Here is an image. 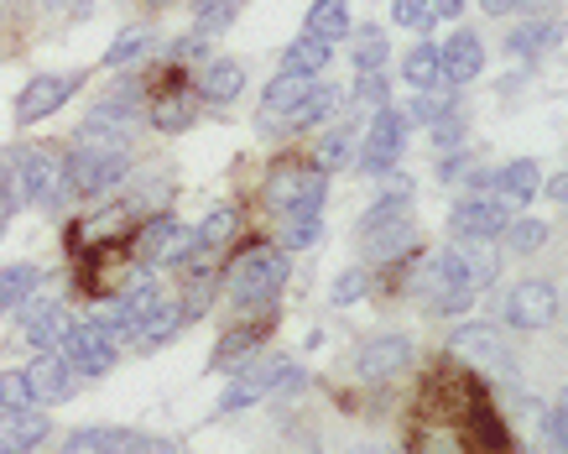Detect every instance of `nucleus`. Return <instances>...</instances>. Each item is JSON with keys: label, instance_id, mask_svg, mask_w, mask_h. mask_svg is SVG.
Instances as JSON below:
<instances>
[{"label": "nucleus", "instance_id": "54", "mask_svg": "<svg viewBox=\"0 0 568 454\" xmlns=\"http://www.w3.org/2000/svg\"><path fill=\"white\" fill-rule=\"evenodd\" d=\"M0 235H6V220H0Z\"/></svg>", "mask_w": 568, "mask_h": 454}, {"label": "nucleus", "instance_id": "49", "mask_svg": "<svg viewBox=\"0 0 568 454\" xmlns=\"http://www.w3.org/2000/svg\"><path fill=\"white\" fill-rule=\"evenodd\" d=\"M48 6H52V11H69L73 21H84L89 11H94V0H48Z\"/></svg>", "mask_w": 568, "mask_h": 454}, {"label": "nucleus", "instance_id": "53", "mask_svg": "<svg viewBox=\"0 0 568 454\" xmlns=\"http://www.w3.org/2000/svg\"><path fill=\"white\" fill-rule=\"evenodd\" d=\"M361 454H402V450H386V444H371V450H361Z\"/></svg>", "mask_w": 568, "mask_h": 454}, {"label": "nucleus", "instance_id": "7", "mask_svg": "<svg viewBox=\"0 0 568 454\" xmlns=\"http://www.w3.org/2000/svg\"><path fill=\"white\" fill-rule=\"evenodd\" d=\"M58 355H63V366L73 371V376H110L115 371V361H121V350H115V340L100 330V324H69V334L58 340Z\"/></svg>", "mask_w": 568, "mask_h": 454}, {"label": "nucleus", "instance_id": "15", "mask_svg": "<svg viewBox=\"0 0 568 454\" xmlns=\"http://www.w3.org/2000/svg\"><path fill=\"white\" fill-rule=\"evenodd\" d=\"M272 330H276V309L266 319H245V324H235V330H224L220 334V345H214V371H235V366H245L251 355H261V345L272 340Z\"/></svg>", "mask_w": 568, "mask_h": 454}, {"label": "nucleus", "instance_id": "10", "mask_svg": "<svg viewBox=\"0 0 568 454\" xmlns=\"http://www.w3.org/2000/svg\"><path fill=\"white\" fill-rule=\"evenodd\" d=\"M11 168H17V183H21V193H27V204L58 210V204L69 199V193H63V158H52L42 147H21L17 158H11Z\"/></svg>", "mask_w": 568, "mask_h": 454}, {"label": "nucleus", "instance_id": "51", "mask_svg": "<svg viewBox=\"0 0 568 454\" xmlns=\"http://www.w3.org/2000/svg\"><path fill=\"white\" fill-rule=\"evenodd\" d=\"M465 11V0H433V21H454Z\"/></svg>", "mask_w": 568, "mask_h": 454}, {"label": "nucleus", "instance_id": "38", "mask_svg": "<svg viewBox=\"0 0 568 454\" xmlns=\"http://www.w3.org/2000/svg\"><path fill=\"white\" fill-rule=\"evenodd\" d=\"M349 105L365 110V115H376L381 105H392V84H386V73H361V84L349 94Z\"/></svg>", "mask_w": 568, "mask_h": 454}, {"label": "nucleus", "instance_id": "43", "mask_svg": "<svg viewBox=\"0 0 568 454\" xmlns=\"http://www.w3.org/2000/svg\"><path fill=\"white\" fill-rule=\"evenodd\" d=\"M21 204H27V193H21V183H17V168H11V158H0V220L17 214Z\"/></svg>", "mask_w": 568, "mask_h": 454}, {"label": "nucleus", "instance_id": "36", "mask_svg": "<svg viewBox=\"0 0 568 454\" xmlns=\"http://www.w3.org/2000/svg\"><path fill=\"white\" fill-rule=\"evenodd\" d=\"M146 48H152V32H146V27H125V32L110 42L104 69H131V63H141V58H146Z\"/></svg>", "mask_w": 568, "mask_h": 454}, {"label": "nucleus", "instance_id": "4", "mask_svg": "<svg viewBox=\"0 0 568 454\" xmlns=\"http://www.w3.org/2000/svg\"><path fill=\"white\" fill-rule=\"evenodd\" d=\"M454 428L469 444V454H511V428L496 413V402L485 392V382L475 376V386L465 392V402L454 407Z\"/></svg>", "mask_w": 568, "mask_h": 454}, {"label": "nucleus", "instance_id": "3", "mask_svg": "<svg viewBox=\"0 0 568 454\" xmlns=\"http://www.w3.org/2000/svg\"><path fill=\"white\" fill-rule=\"evenodd\" d=\"M261 199L266 210L293 220V214H318L324 210V173L303 158H276L261 178Z\"/></svg>", "mask_w": 568, "mask_h": 454}, {"label": "nucleus", "instance_id": "33", "mask_svg": "<svg viewBox=\"0 0 568 454\" xmlns=\"http://www.w3.org/2000/svg\"><path fill=\"white\" fill-rule=\"evenodd\" d=\"M37 282H42L37 266H0V314L21 309L27 297H37Z\"/></svg>", "mask_w": 568, "mask_h": 454}, {"label": "nucleus", "instance_id": "8", "mask_svg": "<svg viewBox=\"0 0 568 454\" xmlns=\"http://www.w3.org/2000/svg\"><path fill=\"white\" fill-rule=\"evenodd\" d=\"M558 314H564V297L542 278H521L517 287L506 293V309H500V319H506L511 330H548V324H558Z\"/></svg>", "mask_w": 568, "mask_h": 454}, {"label": "nucleus", "instance_id": "12", "mask_svg": "<svg viewBox=\"0 0 568 454\" xmlns=\"http://www.w3.org/2000/svg\"><path fill=\"white\" fill-rule=\"evenodd\" d=\"M79 84H84V73H37L32 84L17 94V125H37L58 115L79 94Z\"/></svg>", "mask_w": 568, "mask_h": 454}, {"label": "nucleus", "instance_id": "39", "mask_svg": "<svg viewBox=\"0 0 568 454\" xmlns=\"http://www.w3.org/2000/svg\"><path fill=\"white\" fill-rule=\"evenodd\" d=\"M324 235V220L318 214H293V220H282V245L287 251H303V245H313Z\"/></svg>", "mask_w": 568, "mask_h": 454}, {"label": "nucleus", "instance_id": "50", "mask_svg": "<svg viewBox=\"0 0 568 454\" xmlns=\"http://www.w3.org/2000/svg\"><path fill=\"white\" fill-rule=\"evenodd\" d=\"M490 17H506V11H521V6H537V0H480Z\"/></svg>", "mask_w": 568, "mask_h": 454}, {"label": "nucleus", "instance_id": "23", "mask_svg": "<svg viewBox=\"0 0 568 454\" xmlns=\"http://www.w3.org/2000/svg\"><path fill=\"white\" fill-rule=\"evenodd\" d=\"M287 366L282 355H272V361H261V366H251L241 376V382L230 386L220 397V413H241V407H251V402H261V397H272V386H276V371Z\"/></svg>", "mask_w": 568, "mask_h": 454}, {"label": "nucleus", "instance_id": "22", "mask_svg": "<svg viewBox=\"0 0 568 454\" xmlns=\"http://www.w3.org/2000/svg\"><path fill=\"white\" fill-rule=\"evenodd\" d=\"M490 189L500 193L506 210H521V204H532L537 193H542V173H537L532 158H517V162H506V168H496Z\"/></svg>", "mask_w": 568, "mask_h": 454}, {"label": "nucleus", "instance_id": "28", "mask_svg": "<svg viewBox=\"0 0 568 454\" xmlns=\"http://www.w3.org/2000/svg\"><path fill=\"white\" fill-rule=\"evenodd\" d=\"M308 89H313V79L282 69L272 84L261 89V110H266V115H293V110L303 105V94H308Z\"/></svg>", "mask_w": 568, "mask_h": 454}, {"label": "nucleus", "instance_id": "26", "mask_svg": "<svg viewBox=\"0 0 568 454\" xmlns=\"http://www.w3.org/2000/svg\"><path fill=\"white\" fill-rule=\"evenodd\" d=\"M27 376H32L37 402H63L73 392V371L63 366V355H37L27 366Z\"/></svg>", "mask_w": 568, "mask_h": 454}, {"label": "nucleus", "instance_id": "30", "mask_svg": "<svg viewBox=\"0 0 568 454\" xmlns=\"http://www.w3.org/2000/svg\"><path fill=\"white\" fill-rule=\"evenodd\" d=\"M136 434L125 428H79V434L63 444V454H131Z\"/></svg>", "mask_w": 568, "mask_h": 454}, {"label": "nucleus", "instance_id": "14", "mask_svg": "<svg viewBox=\"0 0 568 454\" xmlns=\"http://www.w3.org/2000/svg\"><path fill=\"white\" fill-rule=\"evenodd\" d=\"M407 361H413V340L407 334H376V340H365L355 350V371H361L365 382H392Z\"/></svg>", "mask_w": 568, "mask_h": 454}, {"label": "nucleus", "instance_id": "24", "mask_svg": "<svg viewBox=\"0 0 568 454\" xmlns=\"http://www.w3.org/2000/svg\"><path fill=\"white\" fill-rule=\"evenodd\" d=\"M193 309L199 303H156L152 314H146V324L136 330V350H156V345H168V340H178L183 324L193 319Z\"/></svg>", "mask_w": 568, "mask_h": 454}, {"label": "nucleus", "instance_id": "13", "mask_svg": "<svg viewBox=\"0 0 568 454\" xmlns=\"http://www.w3.org/2000/svg\"><path fill=\"white\" fill-rule=\"evenodd\" d=\"M146 121H152L162 137H178V131H189V125L199 121V94L189 89V79H183V73H173V79L152 94Z\"/></svg>", "mask_w": 568, "mask_h": 454}, {"label": "nucleus", "instance_id": "35", "mask_svg": "<svg viewBox=\"0 0 568 454\" xmlns=\"http://www.w3.org/2000/svg\"><path fill=\"white\" fill-rule=\"evenodd\" d=\"M235 230H241V210H235V204H224V210H214L204 225L193 230V241L204 245V251H220V245L235 241Z\"/></svg>", "mask_w": 568, "mask_h": 454}, {"label": "nucleus", "instance_id": "5", "mask_svg": "<svg viewBox=\"0 0 568 454\" xmlns=\"http://www.w3.org/2000/svg\"><path fill=\"white\" fill-rule=\"evenodd\" d=\"M156 303H162V293H156L152 282H125L121 293H110L94 303V314H89V324H100L110 340H136V330L146 324V314H152Z\"/></svg>", "mask_w": 568, "mask_h": 454}, {"label": "nucleus", "instance_id": "20", "mask_svg": "<svg viewBox=\"0 0 568 454\" xmlns=\"http://www.w3.org/2000/svg\"><path fill=\"white\" fill-rule=\"evenodd\" d=\"M48 438V413L37 407H0V454H32Z\"/></svg>", "mask_w": 568, "mask_h": 454}, {"label": "nucleus", "instance_id": "2", "mask_svg": "<svg viewBox=\"0 0 568 454\" xmlns=\"http://www.w3.org/2000/svg\"><path fill=\"white\" fill-rule=\"evenodd\" d=\"M287 287V256H282V245H266V241H251L235 256V262L224 266V297L241 309V314H266L276 309V297Z\"/></svg>", "mask_w": 568, "mask_h": 454}, {"label": "nucleus", "instance_id": "21", "mask_svg": "<svg viewBox=\"0 0 568 454\" xmlns=\"http://www.w3.org/2000/svg\"><path fill=\"white\" fill-rule=\"evenodd\" d=\"M438 63H444V79L448 84H469L485 73V42L475 32H454L438 48Z\"/></svg>", "mask_w": 568, "mask_h": 454}, {"label": "nucleus", "instance_id": "29", "mask_svg": "<svg viewBox=\"0 0 568 454\" xmlns=\"http://www.w3.org/2000/svg\"><path fill=\"white\" fill-rule=\"evenodd\" d=\"M355 152H361V137H355V125H339V131H328L324 141H318V152H313V168L318 173H339L345 162H355Z\"/></svg>", "mask_w": 568, "mask_h": 454}, {"label": "nucleus", "instance_id": "48", "mask_svg": "<svg viewBox=\"0 0 568 454\" xmlns=\"http://www.w3.org/2000/svg\"><path fill=\"white\" fill-rule=\"evenodd\" d=\"M131 454H178V444H173V438H136V444H131Z\"/></svg>", "mask_w": 568, "mask_h": 454}, {"label": "nucleus", "instance_id": "37", "mask_svg": "<svg viewBox=\"0 0 568 454\" xmlns=\"http://www.w3.org/2000/svg\"><path fill=\"white\" fill-rule=\"evenodd\" d=\"M500 235H506V245H511L517 256H532V251L548 245V225H542V220H511Z\"/></svg>", "mask_w": 568, "mask_h": 454}, {"label": "nucleus", "instance_id": "41", "mask_svg": "<svg viewBox=\"0 0 568 454\" xmlns=\"http://www.w3.org/2000/svg\"><path fill=\"white\" fill-rule=\"evenodd\" d=\"M355 69H361V73H381V69H386V32H361V37H355Z\"/></svg>", "mask_w": 568, "mask_h": 454}, {"label": "nucleus", "instance_id": "46", "mask_svg": "<svg viewBox=\"0 0 568 454\" xmlns=\"http://www.w3.org/2000/svg\"><path fill=\"white\" fill-rule=\"evenodd\" d=\"M365 293H371V278H365V272H339V282H334V303H339V309Z\"/></svg>", "mask_w": 568, "mask_h": 454}, {"label": "nucleus", "instance_id": "44", "mask_svg": "<svg viewBox=\"0 0 568 454\" xmlns=\"http://www.w3.org/2000/svg\"><path fill=\"white\" fill-rule=\"evenodd\" d=\"M448 115H459L454 100H438V94H417L413 100V121H423V125H438V121H448Z\"/></svg>", "mask_w": 568, "mask_h": 454}, {"label": "nucleus", "instance_id": "27", "mask_svg": "<svg viewBox=\"0 0 568 454\" xmlns=\"http://www.w3.org/2000/svg\"><path fill=\"white\" fill-rule=\"evenodd\" d=\"M339 105H345V89H334V84H313L308 94H303V105H297L293 115H287V125H293V131H313V125L328 121V115H334Z\"/></svg>", "mask_w": 568, "mask_h": 454}, {"label": "nucleus", "instance_id": "19", "mask_svg": "<svg viewBox=\"0 0 568 454\" xmlns=\"http://www.w3.org/2000/svg\"><path fill=\"white\" fill-rule=\"evenodd\" d=\"M21 334H27L37 350H52L63 334H69L63 303H52V297H27V303H21Z\"/></svg>", "mask_w": 568, "mask_h": 454}, {"label": "nucleus", "instance_id": "16", "mask_svg": "<svg viewBox=\"0 0 568 454\" xmlns=\"http://www.w3.org/2000/svg\"><path fill=\"white\" fill-rule=\"evenodd\" d=\"M448 230H454V241H496L506 230V204L500 199H459L448 214Z\"/></svg>", "mask_w": 568, "mask_h": 454}, {"label": "nucleus", "instance_id": "34", "mask_svg": "<svg viewBox=\"0 0 568 454\" xmlns=\"http://www.w3.org/2000/svg\"><path fill=\"white\" fill-rule=\"evenodd\" d=\"M558 37H564L558 32V21H527V27H517V32L506 37V48H511L517 58H537L542 48H552Z\"/></svg>", "mask_w": 568, "mask_h": 454}, {"label": "nucleus", "instance_id": "32", "mask_svg": "<svg viewBox=\"0 0 568 454\" xmlns=\"http://www.w3.org/2000/svg\"><path fill=\"white\" fill-rule=\"evenodd\" d=\"M402 79H407V84H417L423 94H428L433 84H444V63H438V48H433V42H417L413 53H407V63H402Z\"/></svg>", "mask_w": 568, "mask_h": 454}, {"label": "nucleus", "instance_id": "18", "mask_svg": "<svg viewBox=\"0 0 568 454\" xmlns=\"http://www.w3.org/2000/svg\"><path fill=\"white\" fill-rule=\"evenodd\" d=\"M241 89H245V69L235 58H209V63H199L193 94H199L204 105H230V100H241Z\"/></svg>", "mask_w": 568, "mask_h": 454}, {"label": "nucleus", "instance_id": "40", "mask_svg": "<svg viewBox=\"0 0 568 454\" xmlns=\"http://www.w3.org/2000/svg\"><path fill=\"white\" fill-rule=\"evenodd\" d=\"M37 392H32V376L27 371H0V407H32Z\"/></svg>", "mask_w": 568, "mask_h": 454}, {"label": "nucleus", "instance_id": "25", "mask_svg": "<svg viewBox=\"0 0 568 454\" xmlns=\"http://www.w3.org/2000/svg\"><path fill=\"white\" fill-rule=\"evenodd\" d=\"M303 32L318 37V42H345L349 37V0H313L308 17H303Z\"/></svg>", "mask_w": 568, "mask_h": 454}, {"label": "nucleus", "instance_id": "42", "mask_svg": "<svg viewBox=\"0 0 568 454\" xmlns=\"http://www.w3.org/2000/svg\"><path fill=\"white\" fill-rule=\"evenodd\" d=\"M392 21L423 32V27H433V0H392Z\"/></svg>", "mask_w": 568, "mask_h": 454}, {"label": "nucleus", "instance_id": "47", "mask_svg": "<svg viewBox=\"0 0 568 454\" xmlns=\"http://www.w3.org/2000/svg\"><path fill=\"white\" fill-rule=\"evenodd\" d=\"M381 183H386L381 199H413V178L407 173H381Z\"/></svg>", "mask_w": 568, "mask_h": 454}, {"label": "nucleus", "instance_id": "17", "mask_svg": "<svg viewBox=\"0 0 568 454\" xmlns=\"http://www.w3.org/2000/svg\"><path fill=\"white\" fill-rule=\"evenodd\" d=\"M448 355H454L459 366H500L511 350H506L500 330H490V324H465V330L448 334Z\"/></svg>", "mask_w": 568, "mask_h": 454}, {"label": "nucleus", "instance_id": "1", "mask_svg": "<svg viewBox=\"0 0 568 454\" xmlns=\"http://www.w3.org/2000/svg\"><path fill=\"white\" fill-rule=\"evenodd\" d=\"M131 173V147H125V131H100V125H84V137L69 147L63 158V193H79V199H100L115 183H125Z\"/></svg>", "mask_w": 568, "mask_h": 454}, {"label": "nucleus", "instance_id": "11", "mask_svg": "<svg viewBox=\"0 0 568 454\" xmlns=\"http://www.w3.org/2000/svg\"><path fill=\"white\" fill-rule=\"evenodd\" d=\"M402 141H407V115L392 105H381L376 115H371V131H365L361 152H355V162H361L365 173H392L396 158H402Z\"/></svg>", "mask_w": 568, "mask_h": 454}, {"label": "nucleus", "instance_id": "31", "mask_svg": "<svg viewBox=\"0 0 568 454\" xmlns=\"http://www.w3.org/2000/svg\"><path fill=\"white\" fill-rule=\"evenodd\" d=\"M328 42H318V37H308V32H297L293 42H287V53H282V69L287 73H303V79H313V73L328 63Z\"/></svg>", "mask_w": 568, "mask_h": 454}, {"label": "nucleus", "instance_id": "52", "mask_svg": "<svg viewBox=\"0 0 568 454\" xmlns=\"http://www.w3.org/2000/svg\"><path fill=\"white\" fill-rule=\"evenodd\" d=\"M542 193H548L552 204H564V193H568V173H552V183H548Z\"/></svg>", "mask_w": 568, "mask_h": 454}, {"label": "nucleus", "instance_id": "9", "mask_svg": "<svg viewBox=\"0 0 568 454\" xmlns=\"http://www.w3.org/2000/svg\"><path fill=\"white\" fill-rule=\"evenodd\" d=\"M193 230L178 225L173 214H152L146 225H136V262L146 266H183L193 256Z\"/></svg>", "mask_w": 568, "mask_h": 454}, {"label": "nucleus", "instance_id": "55", "mask_svg": "<svg viewBox=\"0 0 568 454\" xmlns=\"http://www.w3.org/2000/svg\"><path fill=\"white\" fill-rule=\"evenodd\" d=\"M156 6H168V0H156Z\"/></svg>", "mask_w": 568, "mask_h": 454}, {"label": "nucleus", "instance_id": "6", "mask_svg": "<svg viewBox=\"0 0 568 454\" xmlns=\"http://www.w3.org/2000/svg\"><path fill=\"white\" fill-rule=\"evenodd\" d=\"M361 245L376 262H396L413 245V204L407 199H381L376 210L361 220Z\"/></svg>", "mask_w": 568, "mask_h": 454}, {"label": "nucleus", "instance_id": "45", "mask_svg": "<svg viewBox=\"0 0 568 454\" xmlns=\"http://www.w3.org/2000/svg\"><path fill=\"white\" fill-rule=\"evenodd\" d=\"M542 438H548L552 454H564V444H568V413H564V402H552L548 413H542Z\"/></svg>", "mask_w": 568, "mask_h": 454}]
</instances>
